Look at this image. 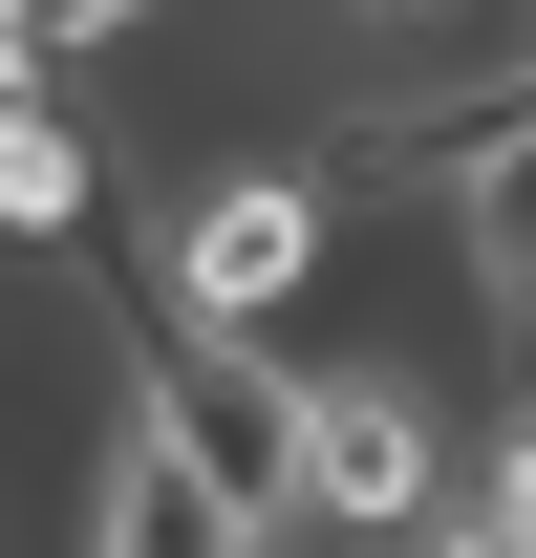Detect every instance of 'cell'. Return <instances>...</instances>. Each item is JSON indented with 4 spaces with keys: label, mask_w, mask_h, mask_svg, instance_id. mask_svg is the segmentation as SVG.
<instances>
[{
    "label": "cell",
    "mask_w": 536,
    "mask_h": 558,
    "mask_svg": "<svg viewBox=\"0 0 536 558\" xmlns=\"http://www.w3.org/2000/svg\"><path fill=\"white\" fill-rule=\"evenodd\" d=\"M451 473H472V429H451V387L407 344H322L301 365V494H279V537H407V515H451Z\"/></svg>",
    "instance_id": "cell-2"
},
{
    "label": "cell",
    "mask_w": 536,
    "mask_h": 558,
    "mask_svg": "<svg viewBox=\"0 0 536 558\" xmlns=\"http://www.w3.org/2000/svg\"><path fill=\"white\" fill-rule=\"evenodd\" d=\"M429 215H451V279H472V323H494V344H536V108H515V130H472Z\"/></svg>",
    "instance_id": "cell-6"
},
{
    "label": "cell",
    "mask_w": 536,
    "mask_h": 558,
    "mask_svg": "<svg viewBox=\"0 0 536 558\" xmlns=\"http://www.w3.org/2000/svg\"><path fill=\"white\" fill-rule=\"evenodd\" d=\"M65 558H279V537L236 515V494H194L172 451H150V429H108V451H86V515H65Z\"/></svg>",
    "instance_id": "cell-5"
},
{
    "label": "cell",
    "mask_w": 536,
    "mask_h": 558,
    "mask_svg": "<svg viewBox=\"0 0 536 558\" xmlns=\"http://www.w3.org/2000/svg\"><path fill=\"white\" fill-rule=\"evenodd\" d=\"M130 429H150L194 494H236V515L279 537V494H301V365H279V344H194V323H150V344H130Z\"/></svg>",
    "instance_id": "cell-3"
},
{
    "label": "cell",
    "mask_w": 536,
    "mask_h": 558,
    "mask_svg": "<svg viewBox=\"0 0 536 558\" xmlns=\"http://www.w3.org/2000/svg\"><path fill=\"white\" fill-rule=\"evenodd\" d=\"M365 22H451V0H365Z\"/></svg>",
    "instance_id": "cell-9"
},
{
    "label": "cell",
    "mask_w": 536,
    "mask_h": 558,
    "mask_svg": "<svg viewBox=\"0 0 536 558\" xmlns=\"http://www.w3.org/2000/svg\"><path fill=\"white\" fill-rule=\"evenodd\" d=\"M322 236H343L322 150L194 130V150H172V215H150V323H194V344H279V323L322 301Z\"/></svg>",
    "instance_id": "cell-1"
},
{
    "label": "cell",
    "mask_w": 536,
    "mask_h": 558,
    "mask_svg": "<svg viewBox=\"0 0 536 558\" xmlns=\"http://www.w3.org/2000/svg\"><path fill=\"white\" fill-rule=\"evenodd\" d=\"M22 86H44V44H22V22H0V108H22Z\"/></svg>",
    "instance_id": "cell-8"
},
{
    "label": "cell",
    "mask_w": 536,
    "mask_h": 558,
    "mask_svg": "<svg viewBox=\"0 0 536 558\" xmlns=\"http://www.w3.org/2000/svg\"><path fill=\"white\" fill-rule=\"evenodd\" d=\"M451 515H472V537H494V558H536V387H515V409H494V451H472V473H451Z\"/></svg>",
    "instance_id": "cell-7"
},
{
    "label": "cell",
    "mask_w": 536,
    "mask_h": 558,
    "mask_svg": "<svg viewBox=\"0 0 536 558\" xmlns=\"http://www.w3.org/2000/svg\"><path fill=\"white\" fill-rule=\"evenodd\" d=\"M108 172H130V150H108V108H86L65 65H44L22 108H0V258H86V215H108Z\"/></svg>",
    "instance_id": "cell-4"
}]
</instances>
